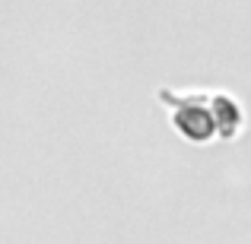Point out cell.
<instances>
[{
    "mask_svg": "<svg viewBox=\"0 0 251 244\" xmlns=\"http://www.w3.org/2000/svg\"><path fill=\"white\" fill-rule=\"evenodd\" d=\"M159 98L169 105L172 127L194 143H207L213 136L235 140L245 127V111L229 92L197 89V92H169L162 89Z\"/></svg>",
    "mask_w": 251,
    "mask_h": 244,
    "instance_id": "cell-1",
    "label": "cell"
}]
</instances>
